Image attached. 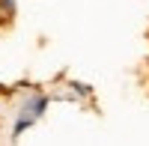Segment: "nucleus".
I'll list each match as a JSON object with an SVG mask.
<instances>
[{
    "mask_svg": "<svg viewBox=\"0 0 149 146\" xmlns=\"http://www.w3.org/2000/svg\"><path fill=\"white\" fill-rule=\"evenodd\" d=\"M45 95H30L27 102L21 104V113H18V122H15V134H21L27 125H33L36 119L42 116V111H45Z\"/></svg>",
    "mask_w": 149,
    "mask_h": 146,
    "instance_id": "1",
    "label": "nucleus"
}]
</instances>
